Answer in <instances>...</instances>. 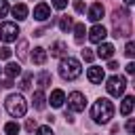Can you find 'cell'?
Wrapping results in <instances>:
<instances>
[{"mask_svg": "<svg viewBox=\"0 0 135 135\" xmlns=\"http://www.w3.org/2000/svg\"><path fill=\"white\" fill-rule=\"evenodd\" d=\"M4 72H6V76H8V78H15V76H19V74H21V65L11 61V63H6V65H4Z\"/></svg>", "mask_w": 135, "mask_h": 135, "instance_id": "18", "label": "cell"}, {"mask_svg": "<svg viewBox=\"0 0 135 135\" xmlns=\"http://www.w3.org/2000/svg\"><path fill=\"white\" fill-rule=\"evenodd\" d=\"M49 17H51V6H49L46 2H40V4L34 6V19H38V21H46Z\"/></svg>", "mask_w": 135, "mask_h": 135, "instance_id": "8", "label": "cell"}, {"mask_svg": "<svg viewBox=\"0 0 135 135\" xmlns=\"http://www.w3.org/2000/svg\"><path fill=\"white\" fill-rule=\"evenodd\" d=\"M84 34H86L84 25H82V23H76V25H74V38H76V42H82V40H84Z\"/></svg>", "mask_w": 135, "mask_h": 135, "instance_id": "20", "label": "cell"}, {"mask_svg": "<svg viewBox=\"0 0 135 135\" xmlns=\"http://www.w3.org/2000/svg\"><path fill=\"white\" fill-rule=\"evenodd\" d=\"M105 89H108V93H110L112 97H120V95L124 93V89H127V80H124V76H112V78L108 80Z\"/></svg>", "mask_w": 135, "mask_h": 135, "instance_id": "4", "label": "cell"}, {"mask_svg": "<svg viewBox=\"0 0 135 135\" xmlns=\"http://www.w3.org/2000/svg\"><path fill=\"white\" fill-rule=\"evenodd\" d=\"M30 84H32V74L27 72V74H23V78L19 80V89H23V91H27V89H30Z\"/></svg>", "mask_w": 135, "mask_h": 135, "instance_id": "23", "label": "cell"}, {"mask_svg": "<svg viewBox=\"0 0 135 135\" xmlns=\"http://www.w3.org/2000/svg\"><path fill=\"white\" fill-rule=\"evenodd\" d=\"M108 36V32H105V27L103 25H93L91 30H89V40L91 42H95V44H99V42H103V38Z\"/></svg>", "mask_w": 135, "mask_h": 135, "instance_id": "7", "label": "cell"}, {"mask_svg": "<svg viewBox=\"0 0 135 135\" xmlns=\"http://www.w3.org/2000/svg\"><path fill=\"white\" fill-rule=\"evenodd\" d=\"M36 127H38V124H36V120H34V118H27V122H25V129H27V131H34Z\"/></svg>", "mask_w": 135, "mask_h": 135, "instance_id": "33", "label": "cell"}, {"mask_svg": "<svg viewBox=\"0 0 135 135\" xmlns=\"http://www.w3.org/2000/svg\"><path fill=\"white\" fill-rule=\"evenodd\" d=\"M65 53H68V44H65L63 40H57V42L51 46V55H53V57H63Z\"/></svg>", "mask_w": 135, "mask_h": 135, "instance_id": "14", "label": "cell"}, {"mask_svg": "<svg viewBox=\"0 0 135 135\" xmlns=\"http://www.w3.org/2000/svg\"><path fill=\"white\" fill-rule=\"evenodd\" d=\"M74 8H76V13H84V2L82 0H76L74 2Z\"/></svg>", "mask_w": 135, "mask_h": 135, "instance_id": "32", "label": "cell"}, {"mask_svg": "<svg viewBox=\"0 0 135 135\" xmlns=\"http://www.w3.org/2000/svg\"><path fill=\"white\" fill-rule=\"evenodd\" d=\"M17 34H19L17 23L6 21V23L0 25V40H2V42H15V40H17Z\"/></svg>", "mask_w": 135, "mask_h": 135, "instance_id": "5", "label": "cell"}, {"mask_svg": "<svg viewBox=\"0 0 135 135\" xmlns=\"http://www.w3.org/2000/svg\"><path fill=\"white\" fill-rule=\"evenodd\" d=\"M80 72H82V68H80V61H78V59H74V57L61 59V63H59V74H61L63 80H74V78L80 76Z\"/></svg>", "mask_w": 135, "mask_h": 135, "instance_id": "2", "label": "cell"}, {"mask_svg": "<svg viewBox=\"0 0 135 135\" xmlns=\"http://www.w3.org/2000/svg\"><path fill=\"white\" fill-rule=\"evenodd\" d=\"M84 105H86V99H84V95L80 91H74V93L68 95V108L72 112H82Z\"/></svg>", "mask_w": 135, "mask_h": 135, "instance_id": "6", "label": "cell"}, {"mask_svg": "<svg viewBox=\"0 0 135 135\" xmlns=\"http://www.w3.org/2000/svg\"><path fill=\"white\" fill-rule=\"evenodd\" d=\"M0 86H4V89H11V86H13V78H6V80H2V82H0Z\"/></svg>", "mask_w": 135, "mask_h": 135, "instance_id": "35", "label": "cell"}, {"mask_svg": "<svg viewBox=\"0 0 135 135\" xmlns=\"http://www.w3.org/2000/svg\"><path fill=\"white\" fill-rule=\"evenodd\" d=\"M49 101H51V105H53V108H61V105H63V101H65V93H63L61 89H55V91L51 93Z\"/></svg>", "mask_w": 135, "mask_h": 135, "instance_id": "11", "label": "cell"}, {"mask_svg": "<svg viewBox=\"0 0 135 135\" xmlns=\"http://www.w3.org/2000/svg\"><path fill=\"white\" fill-rule=\"evenodd\" d=\"M4 105H6V112L11 114V116H23L25 112H27V103H25V99L21 97V95H8L6 97V101H4Z\"/></svg>", "mask_w": 135, "mask_h": 135, "instance_id": "3", "label": "cell"}, {"mask_svg": "<svg viewBox=\"0 0 135 135\" xmlns=\"http://www.w3.org/2000/svg\"><path fill=\"white\" fill-rule=\"evenodd\" d=\"M32 61H34V63H38V65H42V63L46 61V51H44L42 46H36V49H34V53H32Z\"/></svg>", "mask_w": 135, "mask_h": 135, "instance_id": "17", "label": "cell"}, {"mask_svg": "<svg viewBox=\"0 0 135 135\" xmlns=\"http://www.w3.org/2000/svg\"><path fill=\"white\" fill-rule=\"evenodd\" d=\"M127 131H129V135H133V131H135V120H133V118H129V122H127Z\"/></svg>", "mask_w": 135, "mask_h": 135, "instance_id": "34", "label": "cell"}, {"mask_svg": "<svg viewBox=\"0 0 135 135\" xmlns=\"http://www.w3.org/2000/svg\"><path fill=\"white\" fill-rule=\"evenodd\" d=\"M129 11L127 8H116L114 13H112V19H114V23H118V21H129Z\"/></svg>", "mask_w": 135, "mask_h": 135, "instance_id": "19", "label": "cell"}, {"mask_svg": "<svg viewBox=\"0 0 135 135\" xmlns=\"http://www.w3.org/2000/svg\"><path fill=\"white\" fill-rule=\"evenodd\" d=\"M108 68H110V70H116V68H118V63H116V61H112V59H110V63H108Z\"/></svg>", "mask_w": 135, "mask_h": 135, "instance_id": "37", "label": "cell"}, {"mask_svg": "<svg viewBox=\"0 0 135 135\" xmlns=\"http://www.w3.org/2000/svg\"><path fill=\"white\" fill-rule=\"evenodd\" d=\"M112 55H114V46L108 44V42H99L97 57H101V59H112Z\"/></svg>", "mask_w": 135, "mask_h": 135, "instance_id": "12", "label": "cell"}, {"mask_svg": "<svg viewBox=\"0 0 135 135\" xmlns=\"http://www.w3.org/2000/svg\"><path fill=\"white\" fill-rule=\"evenodd\" d=\"M36 135H53L51 127H36Z\"/></svg>", "mask_w": 135, "mask_h": 135, "instance_id": "27", "label": "cell"}, {"mask_svg": "<svg viewBox=\"0 0 135 135\" xmlns=\"http://www.w3.org/2000/svg\"><path fill=\"white\" fill-rule=\"evenodd\" d=\"M72 27H74L72 17H61V19H59V30H61V32H70Z\"/></svg>", "mask_w": 135, "mask_h": 135, "instance_id": "21", "label": "cell"}, {"mask_svg": "<svg viewBox=\"0 0 135 135\" xmlns=\"http://www.w3.org/2000/svg\"><path fill=\"white\" fill-rule=\"evenodd\" d=\"M82 59H84V61H93V59H95V53H93L91 49H84V51H82Z\"/></svg>", "mask_w": 135, "mask_h": 135, "instance_id": "28", "label": "cell"}, {"mask_svg": "<svg viewBox=\"0 0 135 135\" xmlns=\"http://www.w3.org/2000/svg\"><path fill=\"white\" fill-rule=\"evenodd\" d=\"M124 55H127V57H133V55H135V44H133L131 40H129L127 46H124Z\"/></svg>", "mask_w": 135, "mask_h": 135, "instance_id": "26", "label": "cell"}, {"mask_svg": "<svg viewBox=\"0 0 135 135\" xmlns=\"http://www.w3.org/2000/svg\"><path fill=\"white\" fill-rule=\"evenodd\" d=\"M127 72H129V74H133V72H135V63H133V61L127 65Z\"/></svg>", "mask_w": 135, "mask_h": 135, "instance_id": "36", "label": "cell"}, {"mask_svg": "<svg viewBox=\"0 0 135 135\" xmlns=\"http://www.w3.org/2000/svg\"><path fill=\"white\" fill-rule=\"evenodd\" d=\"M103 15H105V8H103V4H101V2H95V4L89 8V19H91V21H95V23H97Z\"/></svg>", "mask_w": 135, "mask_h": 135, "instance_id": "9", "label": "cell"}, {"mask_svg": "<svg viewBox=\"0 0 135 135\" xmlns=\"http://www.w3.org/2000/svg\"><path fill=\"white\" fill-rule=\"evenodd\" d=\"M86 76H89V80H91L93 84H101V80H103V68L93 65V68H89Z\"/></svg>", "mask_w": 135, "mask_h": 135, "instance_id": "10", "label": "cell"}, {"mask_svg": "<svg viewBox=\"0 0 135 135\" xmlns=\"http://www.w3.org/2000/svg\"><path fill=\"white\" fill-rule=\"evenodd\" d=\"M8 13V2L6 0H0V17H4Z\"/></svg>", "mask_w": 135, "mask_h": 135, "instance_id": "30", "label": "cell"}, {"mask_svg": "<svg viewBox=\"0 0 135 135\" xmlns=\"http://www.w3.org/2000/svg\"><path fill=\"white\" fill-rule=\"evenodd\" d=\"M32 103H34V108H36V110H44V108H46V97H44V93H42V89H38V91H34V97H32Z\"/></svg>", "mask_w": 135, "mask_h": 135, "instance_id": "13", "label": "cell"}, {"mask_svg": "<svg viewBox=\"0 0 135 135\" xmlns=\"http://www.w3.org/2000/svg\"><path fill=\"white\" fill-rule=\"evenodd\" d=\"M11 53H13V51H11L8 46H2V49H0V59H8Z\"/></svg>", "mask_w": 135, "mask_h": 135, "instance_id": "29", "label": "cell"}, {"mask_svg": "<svg viewBox=\"0 0 135 135\" xmlns=\"http://www.w3.org/2000/svg\"><path fill=\"white\" fill-rule=\"evenodd\" d=\"M13 17H15L17 21L27 19V6H25V4H15V6H13Z\"/></svg>", "mask_w": 135, "mask_h": 135, "instance_id": "16", "label": "cell"}, {"mask_svg": "<svg viewBox=\"0 0 135 135\" xmlns=\"http://www.w3.org/2000/svg\"><path fill=\"white\" fill-rule=\"evenodd\" d=\"M91 116H93V120L99 122V124L110 122V118L114 116V105H112V101L105 99V97L97 99V101L93 103V108H91Z\"/></svg>", "mask_w": 135, "mask_h": 135, "instance_id": "1", "label": "cell"}, {"mask_svg": "<svg viewBox=\"0 0 135 135\" xmlns=\"http://www.w3.org/2000/svg\"><path fill=\"white\" fill-rule=\"evenodd\" d=\"M53 6L61 11V8H65V6H68V0H53Z\"/></svg>", "mask_w": 135, "mask_h": 135, "instance_id": "31", "label": "cell"}, {"mask_svg": "<svg viewBox=\"0 0 135 135\" xmlns=\"http://www.w3.org/2000/svg\"><path fill=\"white\" fill-rule=\"evenodd\" d=\"M17 55H19V59H25V57H27V42H25V40L19 42V46H17Z\"/></svg>", "mask_w": 135, "mask_h": 135, "instance_id": "25", "label": "cell"}, {"mask_svg": "<svg viewBox=\"0 0 135 135\" xmlns=\"http://www.w3.org/2000/svg\"><path fill=\"white\" fill-rule=\"evenodd\" d=\"M4 133L6 135H17L19 133V124L17 122H6L4 124Z\"/></svg>", "mask_w": 135, "mask_h": 135, "instance_id": "24", "label": "cell"}, {"mask_svg": "<svg viewBox=\"0 0 135 135\" xmlns=\"http://www.w3.org/2000/svg\"><path fill=\"white\" fill-rule=\"evenodd\" d=\"M133 105H135V97H133V95H127V97L122 99V105H120V114L129 116V114H131V110H133Z\"/></svg>", "mask_w": 135, "mask_h": 135, "instance_id": "15", "label": "cell"}, {"mask_svg": "<svg viewBox=\"0 0 135 135\" xmlns=\"http://www.w3.org/2000/svg\"><path fill=\"white\" fill-rule=\"evenodd\" d=\"M133 2H135V0H124V4H133Z\"/></svg>", "mask_w": 135, "mask_h": 135, "instance_id": "38", "label": "cell"}, {"mask_svg": "<svg viewBox=\"0 0 135 135\" xmlns=\"http://www.w3.org/2000/svg\"><path fill=\"white\" fill-rule=\"evenodd\" d=\"M49 84H51V74H49V72H42V74L38 76V86H40V89H46Z\"/></svg>", "mask_w": 135, "mask_h": 135, "instance_id": "22", "label": "cell"}]
</instances>
